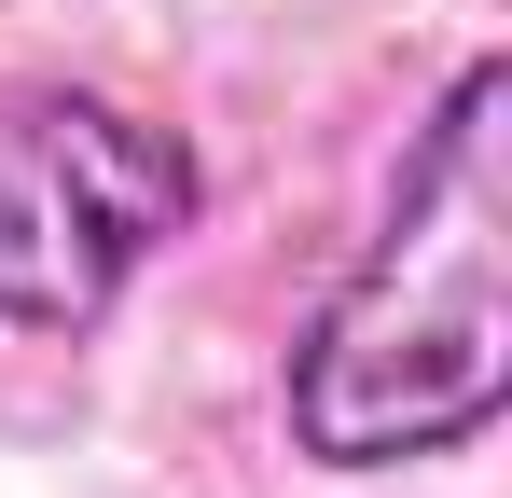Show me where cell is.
<instances>
[{"label": "cell", "mask_w": 512, "mask_h": 498, "mask_svg": "<svg viewBox=\"0 0 512 498\" xmlns=\"http://www.w3.org/2000/svg\"><path fill=\"white\" fill-rule=\"evenodd\" d=\"M291 457L416 471L512 402V70L471 56L388 180V222L291 346Z\"/></svg>", "instance_id": "1"}, {"label": "cell", "mask_w": 512, "mask_h": 498, "mask_svg": "<svg viewBox=\"0 0 512 498\" xmlns=\"http://www.w3.org/2000/svg\"><path fill=\"white\" fill-rule=\"evenodd\" d=\"M194 153L84 83L0 97V332H97L194 222Z\"/></svg>", "instance_id": "2"}]
</instances>
